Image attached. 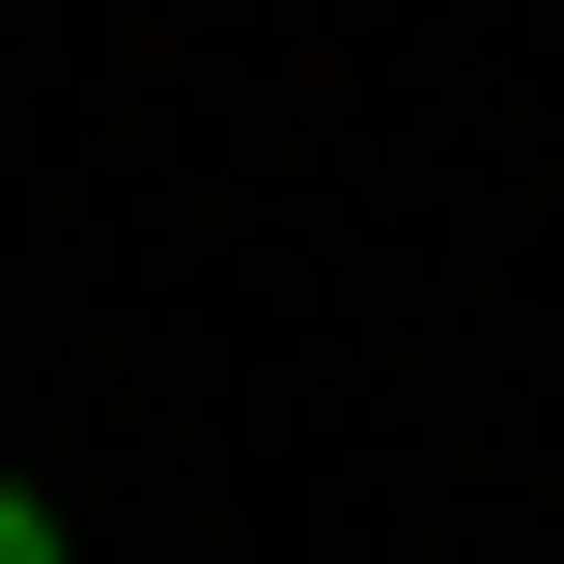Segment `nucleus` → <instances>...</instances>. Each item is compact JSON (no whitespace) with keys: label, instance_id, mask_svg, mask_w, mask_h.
<instances>
[{"label":"nucleus","instance_id":"1","mask_svg":"<svg viewBox=\"0 0 564 564\" xmlns=\"http://www.w3.org/2000/svg\"><path fill=\"white\" fill-rule=\"evenodd\" d=\"M0 564H57V508H29V480H0Z\"/></svg>","mask_w":564,"mask_h":564}]
</instances>
